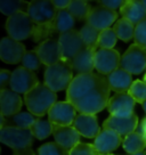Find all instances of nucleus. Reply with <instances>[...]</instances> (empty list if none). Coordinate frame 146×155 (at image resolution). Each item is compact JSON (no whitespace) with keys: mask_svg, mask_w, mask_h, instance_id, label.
I'll use <instances>...</instances> for the list:
<instances>
[{"mask_svg":"<svg viewBox=\"0 0 146 155\" xmlns=\"http://www.w3.org/2000/svg\"><path fill=\"white\" fill-rule=\"evenodd\" d=\"M144 152H145V154H146V147H145V150H144Z\"/></svg>","mask_w":146,"mask_h":155,"instance_id":"obj_47","label":"nucleus"},{"mask_svg":"<svg viewBox=\"0 0 146 155\" xmlns=\"http://www.w3.org/2000/svg\"><path fill=\"white\" fill-rule=\"evenodd\" d=\"M29 4L26 1L22 0H1L0 1V12L7 17L21 12H28Z\"/></svg>","mask_w":146,"mask_h":155,"instance_id":"obj_28","label":"nucleus"},{"mask_svg":"<svg viewBox=\"0 0 146 155\" xmlns=\"http://www.w3.org/2000/svg\"><path fill=\"white\" fill-rule=\"evenodd\" d=\"M68 10L73 16V18L81 21V19H87L91 12V8L87 1L74 0V1H71V5L68 6Z\"/></svg>","mask_w":146,"mask_h":155,"instance_id":"obj_29","label":"nucleus"},{"mask_svg":"<svg viewBox=\"0 0 146 155\" xmlns=\"http://www.w3.org/2000/svg\"><path fill=\"white\" fill-rule=\"evenodd\" d=\"M141 106H143V110H144V111H145V113H146V101L141 104Z\"/></svg>","mask_w":146,"mask_h":155,"instance_id":"obj_43","label":"nucleus"},{"mask_svg":"<svg viewBox=\"0 0 146 155\" xmlns=\"http://www.w3.org/2000/svg\"><path fill=\"white\" fill-rule=\"evenodd\" d=\"M143 4L145 5V7H146V0H143Z\"/></svg>","mask_w":146,"mask_h":155,"instance_id":"obj_46","label":"nucleus"},{"mask_svg":"<svg viewBox=\"0 0 146 155\" xmlns=\"http://www.w3.org/2000/svg\"><path fill=\"white\" fill-rule=\"evenodd\" d=\"M138 126V116L134 113L127 117L110 115L103 123V129L115 131L120 136H128L131 132L136 131Z\"/></svg>","mask_w":146,"mask_h":155,"instance_id":"obj_16","label":"nucleus"},{"mask_svg":"<svg viewBox=\"0 0 146 155\" xmlns=\"http://www.w3.org/2000/svg\"><path fill=\"white\" fill-rule=\"evenodd\" d=\"M0 107L1 114L5 116H14L18 114L22 108V98L17 92L9 89H1L0 91Z\"/></svg>","mask_w":146,"mask_h":155,"instance_id":"obj_21","label":"nucleus"},{"mask_svg":"<svg viewBox=\"0 0 146 155\" xmlns=\"http://www.w3.org/2000/svg\"><path fill=\"white\" fill-rule=\"evenodd\" d=\"M141 135L144 136V138H145V140H146V117L143 119V121H141Z\"/></svg>","mask_w":146,"mask_h":155,"instance_id":"obj_41","label":"nucleus"},{"mask_svg":"<svg viewBox=\"0 0 146 155\" xmlns=\"http://www.w3.org/2000/svg\"><path fill=\"white\" fill-rule=\"evenodd\" d=\"M58 44L62 54V61L68 63H70L82 49L86 48L80 31L78 30H72L66 33L59 34Z\"/></svg>","mask_w":146,"mask_h":155,"instance_id":"obj_9","label":"nucleus"},{"mask_svg":"<svg viewBox=\"0 0 146 155\" xmlns=\"http://www.w3.org/2000/svg\"><path fill=\"white\" fill-rule=\"evenodd\" d=\"M120 14L123 18L128 19L136 26L146 19V7L143 1L139 0H127L126 4L120 9Z\"/></svg>","mask_w":146,"mask_h":155,"instance_id":"obj_22","label":"nucleus"},{"mask_svg":"<svg viewBox=\"0 0 146 155\" xmlns=\"http://www.w3.org/2000/svg\"><path fill=\"white\" fill-rule=\"evenodd\" d=\"M107 82L110 84L111 90L115 91L117 94H123L128 92L132 84V78L129 72L124 71L123 68H119L112 72L110 75H107Z\"/></svg>","mask_w":146,"mask_h":155,"instance_id":"obj_24","label":"nucleus"},{"mask_svg":"<svg viewBox=\"0 0 146 155\" xmlns=\"http://www.w3.org/2000/svg\"><path fill=\"white\" fill-rule=\"evenodd\" d=\"M0 141L13 150V155H35L32 150L33 135L30 129L6 126L0 129Z\"/></svg>","mask_w":146,"mask_h":155,"instance_id":"obj_1","label":"nucleus"},{"mask_svg":"<svg viewBox=\"0 0 146 155\" xmlns=\"http://www.w3.org/2000/svg\"><path fill=\"white\" fill-rule=\"evenodd\" d=\"M72 126L86 138H96L101 132L97 116L91 114H78Z\"/></svg>","mask_w":146,"mask_h":155,"instance_id":"obj_20","label":"nucleus"},{"mask_svg":"<svg viewBox=\"0 0 146 155\" xmlns=\"http://www.w3.org/2000/svg\"><path fill=\"white\" fill-rule=\"evenodd\" d=\"M53 136L55 138V143H57L68 152L78 145L81 137V135L73 126L61 127L55 124H53Z\"/></svg>","mask_w":146,"mask_h":155,"instance_id":"obj_18","label":"nucleus"},{"mask_svg":"<svg viewBox=\"0 0 146 155\" xmlns=\"http://www.w3.org/2000/svg\"><path fill=\"white\" fill-rule=\"evenodd\" d=\"M117 34L113 29H106L101 31L99 40H98V48L102 49H113L117 44Z\"/></svg>","mask_w":146,"mask_h":155,"instance_id":"obj_32","label":"nucleus"},{"mask_svg":"<svg viewBox=\"0 0 146 155\" xmlns=\"http://www.w3.org/2000/svg\"><path fill=\"white\" fill-rule=\"evenodd\" d=\"M144 82L146 83V73H145V75H144Z\"/></svg>","mask_w":146,"mask_h":155,"instance_id":"obj_45","label":"nucleus"},{"mask_svg":"<svg viewBox=\"0 0 146 155\" xmlns=\"http://www.w3.org/2000/svg\"><path fill=\"white\" fill-rule=\"evenodd\" d=\"M105 81H107V78L99 73H86L75 75L66 90V102L73 105Z\"/></svg>","mask_w":146,"mask_h":155,"instance_id":"obj_4","label":"nucleus"},{"mask_svg":"<svg viewBox=\"0 0 146 155\" xmlns=\"http://www.w3.org/2000/svg\"><path fill=\"white\" fill-rule=\"evenodd\" d=\"M99 4L101 6H104L108 9L115 10L117 8L121 9L122 6L126 4V1H123V0H114V1L113 0H102V1H99Z\"/></svg>","mask_w":146,"mask_h":155,"instance_id":"obj_38","label":"nucleus"},{"mask_svg":"<svg viewBox=\"0 0 146 155\" xmlns=\"http://www.w3.org/2000/svg\"><path fill=\"white\" fill-rule=\"evenodd\" d=\"M53 5L55 6V8L57 10H63V9H68V6L71 5V1L70 0H62V1H59V0H54L53 1Z\"/></svg>","mask_w":146,"mask_h":155,"instance_id":"obj_40","label":"nucleus"},{"mask_svg":"<svg viewBox=\"0 0 146 155\" xmlns=\"http://www.w3.org/2000/svg\"><path fill=\"white\" fill-rule=\"evenodd\" d=\"M128 94L136 101L137 103H143L146 101V83L141 80H136L134 81L131 87L129 89Z\"/></svg>","mask_w":146,"mask_h":155,"instance_id":"obj_34","label":"nucleus"},{"mask_svg":"<svg viewBox=\"0 0 146 155\" xmlns=\"http://www.w3.org/2000/svg\"><path fill=\"white\" fill-rule=\"evenodd\" d=\"M25 106L34 116H44L57 103V95L45 83H39L24 96Z\"/></svg>","mask_w":146,"mask_h":155,"instance_id":"obj_2","label":"nucleus"},{"mask_svg":"<svg viewBox=\"0 0 146 155\" xmlns=\"http://www.w3.org/2000/svg\"><path fill=\"white\" fill-rule=\"evenodd\" d=\"M35 50L41 59V63L45 64L46 66H51L62 61V54H61L58 40L48 39L39 44Z\"/></svg>","mask_w":146,"mask_h":155,"instance_id":"obj_19","label":"nucleus"},{"mask_svg":"<svg viewBox=\"0 0 146 155\" xmlns=\"http://www.w3.org/2000/svg\"><path fill=\"white\" fill-rule=\"evenodd\" d=\"M9 84L10 89L13 91L26 95L34 87H37L39 84V81H38V78L34 74V72L23 68V66H20L12 72V79H10Z\"/></svg>","mask_w":146,"mask_h":155,"instance_id":"obj_11","label":"nucleus"},{"mask_svg":"<svg viewBox=\"0 0 146 155\" xmlns=\"http://www.w3.org/2000/svg\"><path fill=\"white\" fill-rule=\"evenodd\" d=\"M135 104H136V101L128 92L115 94L108 101L107 111L111 115L127 117L134 114Z\"/></svg>","mask_w":146,"mask_h":155,"instance_id":"obj_15","label":"nucleus"},{"mask_svg":"<svg viewBox=\"0 0 146 155\" xmlns=\"http://www.w3.org/2000/svg\"><path fill=\"white\" fill-rule=\"evenodd\" d=\"M95 51L93 49L85 48L70 62L73 71L79 74L93 73L95 68Z\"/></svg>","mask_w":146,"mask_h":155,"instance_id":"obj_23","label":"nucleus"},{"mask_svg":"<svg viewBox=\"0 0 146 155\" xmlns=\"http://www.w3.org/2000/svg\"><path fill=\"white\" fill-rule=\"evenodd\" d=\"M41 64H42L41 59H40L39 55H38L35 49L26 51L23 59H22V66L30 70V71H32V72L38 71L40 66H41Z\"/></svg>","mask_w":146,"mask_h":155,"instance_id":"obj_33","label":"nucleus"},{"mask_svg":"<svg viewBox=\"0 0 146 155\" xmlns=\"http://www.w3.org/2000/svg\"><path fill=\"white\" fill-rule=\"evenodd\" d=\"M110 91H111L110 84L107 81H105L89 94H87L85 97H82L81 99H79L77 103H74L73 106L79 112V114L95 115L96 113L107 107L110 101Z\"/></svg>","mask_w":146,"mask_h":155,"instance_id":"obj_3","label":"nucleus"},{"mask_svg":"<svg viewBox=\"0 0 146 155\" xmlns=\"http://www.w3.org/2000/svg\"><path fill=\"white\" fill-rule=\"evenodd\" d=\"M135 28L136 26L132 24L131 22H129L128 19L122 17L115 22L113 30H114L118 38L127 42L135 37Z\"/></svg>","mask_w":146,"mask_h":155,"instance_id":"obj_27","label":"nucleus"},{"mask_svg":"<svg viewBox=\"0 0 146 155\" xmlns=\"http://www.w3.org/2000/svg\"><path fill=\"white\" fill-rule=\"evenodd\" d=\"M10 79H12V73L8 70H1L0 71V87L1 89H6L7 84L10 83Z\"/></svg>","mask_w":146,"mask_h":155,"instance_id":"obj_39","label":"nucleus"},{"mask_svg":"<svg viewBox=\"0 0 146 155\" xmlns=\"http://www.w3.org/2000/svg\"><path fill=\"white\" fill-rule=\"evenodd\" d=\"M25 53L24 45L10 37L2 38L0 41V58L4 63L17 64L18 62H22Z\"/></svg>","mask_w":146,"mask_h":155,"instance_id":"obj_14","label":"nucleus"},{"mask_svg":"<svg viewBox=\"0 0 146 155\" xmlns=\"http://www.w3.org/2000/svg\"><path fill=\"white\" fill-rule=\"evenodd\" d=\"M38 117L34 116L30 112H20L12 117V122L14 123V127L21 128V129H31V127L37 122Z\"/></svg>","mask_w":146,"mask_h":155,"instance_id":"obj_31","label":"nucleus"},{"mask_svg":"<svg viewBox=\"0 0 146 155\" xmlns=\"http://www.w3.org/2000/svg\"><path fill=\"white\" fill-rule=\"evenodd\" d=\"M134 39H135V44L146 49V19L136 25Z\"/></svg>","mask_w":146,"mask_h":155,"instance_id":"obj_37","label":"nucleus"},{"mask_svg":"<svg viewBox=\"0 0 146 155\" xmlns=\"http://www.w3.org/2000/svg\"><path fill=\"white\" fill-rule=\"evenodd\" d=\"M121 56L115 49L98 48L95 51V68L102 75H110L120 68Z\"/></svg>","mask_w":146,"mask_h":155,"instance_id":"obj_10","label":"nucleus"},{"mask_svg":"<svg viewBox=\"0 0 146 155\" xmlns=\"http://www.w3.org/2000/svg\"><path fill=\"white\" fill-rule=\"evenodd\" d=\"M106 155H114V154H106Z\"/></svg>","mask_w":146,"mask_h":155,"instance_id":"obj_48","label":"nucleus"},{"mask_svg":"<svg viewBox=\"0 0 146 155\" xmlns=\"http://www.w3.org/2000/svg\"><path fill=\"white\" fill-rule=\"evenodd\" d=\"M39 155H68V152L64 150L57 143H47L38 148Z\"/></svg>","mask_w":146,"mask_h":155,"instance_id":"obj_35","label":"nucleus"},{"mask_svg":"<svg viewBox=\"0 0 146 155\" xmlns=\"http://www.w3.org/2000/svg\"><path fill=\"white\" fill-rule=\"evenodd\" d=\"M34 30H35V24L25 12L16 13L7 17L6 31L10 38L16 41H21V40H25L33 37Z\"/></svg>","mask_w":146,"mask_h":155,"instance_id":"obj_6","label":"nucleus"},{"mask_svg":"<svg viewBox=\"0 0 146 155\" xmlns=\"http://www.w3.org/2000/svg\"><path fill=\"white\" fill-rule=\"evenodd\" d=\"M0 120H1V123H0V129L1 128H4V127H6V120H5V115L4 114H0Z\"/></svg>","mask_w":146,"mask_h":155,"instance_id":"obj_42","label":"nucleus"},{"mask_svg":"<svg viewBox=\"0 0 146 155\" xmlns=\"http://www.w3.org/2000/svg\"><path fill=\"white\" fill-rule=\"evenodd\" d=\"M31 132L33 137L37 139H46L48 138L50 135H53V124L50 123L49 120H42V119H38L37 122L33 126L31 127Z\"/></svg>","mask_w":146,"mask_h":155,"instance_id":"obj_30","label":"nucleus"},{"mask_svg":"<svg viewBox=\"0 0 146 155\" xmlns=\"http://www.w3.org/2000/svg\"><path fill=\"white\" fill-rule=\"evenodd\" d=\"M72 71L70 63L64 61H61L51 66H47L44 74L45 84L55 92L62 91L64 89L68 90L74 78Z\"/></svg>","mask_w":146,"mask_h":155,"instance_id":"obj_5","label":"nucleus"},{"mask_svg":"<svg viewBox=\"0 0 146 155\" xmlns=\"http://www.w3.org/2000/svg\"><path fill=\"white\" fill-rule=\"evenodd\" d=\"M80 34L82 38L83 45L86 48L97 50L98 49V40H99V34L101 31L93 28L91 25L86 24L82 26V29L80 30Z\"/></svg>","mask_w":146,"mask_h":155,"instance_id":"obj_26","label":"nucleus"},{"mask_svg":"<svg viewBox=\"0 0 146 155\" xmlns=\"http://www.w3.org/2000/svg\"><path fill=\"white\" fill-rule=\"evenodd\" d=\"M120 68L130 74H141L146 70V49L132 44L121 56Z\"/></svg>","mask_w":146,"mask_h":155,"instance_id":"obj_8","label":"nucleus"},{"mask_svg":"<svg viewBox=\"0 0 146 155\" xmlns=\"http://www.w3.org/2000/svg\"><path fill=\"white\" fill-rule=\"evenodd\" d=\"M26 13L35 24V28H45L48 26L55 19L57 15V9L53 5V1L34 0L30 1L29 9Z\"/></svg>","mask_w":146,"mask_h":155,"instance_id":"obj_7","label":"nucleus"},{"mask_svg":"<svg viewBox=\"0 0 146 155\" xmlns=\"http://www.w3.org/2000/svg\"><path fill=\"white\" fill-rule=\"evenodd\" d=\"M68 155H101L95 148L94 144L79 143L75 147L68 152Z\"/></svg>","mask_w":146,"mask_h":155,"instance_id":"obj_36","label":"nucleus"},{"mask_svg":"<svg viewBox=\"0 0 146 155\" xmlns=\"http://www.w3.org/2000/svg\"><path fill=\"white\" fill-rule=\"evenodd\" d=\"M119 13L115 10L108 9L104 6H96L91 8V12L87 17V24L91 25L93 28L97 29L98 31L110 29V26L117 22Z\"/></svg>","mask_w":146,"mask_h":155,"instance_id":"obj_13","label":"nucleus"},{"mask_svg":"<svg viewBox=\"0 0 146 155\" xmlns=\"http://www.w3.org/2000/svg\"><path fill=\"white\" fill-rule=\"evenodd\" d=\"M122 143H123L122 136L117 134L115 131L103 129L99 132V135L95 138L94 146L101 155H106L111 154L113 150L119 148V146Z\"/></svg>","mask_w":146,"mask_h":155,"instance_id":"obj_17","label":"nucleus"},{"mask_svg":"<svg viewBox=\"0 0 146 155\" xmlns=\"http://www.w3.org/2000/svg\"><path fill=\"white\" fill-rule=\"evenodd\" d=\"M128 155H146L145 152H141V153H136V154H128Z\"/></svg>","mask_w":146,"mask_h":155,"instance_id":"obj_44","label":"nucleus"},{"mask_svg":"<svg viewBox=\"0 0 146 155\" xmlns=\"http://www.w3.org/2000/svg\"><path fill=\"white\" fill-rule=\"evenodd\" d=\"M122 147L128 154H136L144 152L146 147V140L141 131H134L130 135L123 138Z\"/></svg>","mask_w":146,"mask_h":155,"instance_id":"obj_25","label":"nucleus"},{"mask_svg":"<svg viewBox=\"0 0 146 155\" xmlns=\"http://www.w3.org/2000/svg\"><path fill=\"white\" fill-rule=\"evenodd\" d=\"M78 111L68 102H57L48 112V120L51 124L61 127L72 126Z\"/></svg>","mask_w":146,"mask_h":155,"instance_id":"obj_12","label":"nucleus"}]
</instances>
